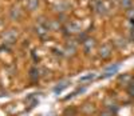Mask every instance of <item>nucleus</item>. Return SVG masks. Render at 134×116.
I'll list each match as a JSON object with an SVG mask.
<instances>
[{"label": "nucleus", "instance_id": "nucleus-19", "mask_svg": "<svg viewBox=\"0 0 134 116\" xmlns=\"http://www.w3.org/2000/svg\"><path fill=\"white\" fill-rule=\"evenodd\" d=\"M131 76L130 75H127V74H125V75H122V76H119V83H124V84H129L130 82H131Z\"/></svg>", "mask_w": 134, "mask_h": 116}, {"label": "nucleus", "instance_id": "nucleus-14", "mask_svg": "<svg viewBox=\"0 0 134 116\" xmlns=\"http://www.w3.org/2000/svg\"><path fill=\"white\" fill-rule=\"evenodd\" d=\"M113 44L115 45L117 48H119V50H124V48H126V45H127V40H126L125 38H122V36H119V38L114 39Z\"/></svg>", "mask_w": 134, "mask_h": 116}, {"label": "nucleus", "instance_id": "nucleus-15", "mask_svg": "<svg viewBox=\"0 0 134 116\" xmlns=\"http://www.w3.org/2000/svg\"><path fill=\"white\" fill-rule=\"evenodd\" d=\"M40 5V0H27V9L30 12H34L36 11Z\"/></svg>", "mask_w": 134, "mask_h": 116}, {"label": "nucleus", "instance_id": "nucleus-17", "mask_svg": "<svg viewBox=\"0 0 134 116\" xmlns=\"http://www.w3.org/2000/svg\"><path fill=\"white\" fill-rule=\"evenodd\" d=\"M119 5L122 9L129 11L130 8H133V0H119Z\"/></svg>", "mask_w": 134, "mask_h": 116}, {"label": "nucleus", "instance_id": "nucleus-9", "mask_svg": "<svg viewBox=\"0 0 134 116\" xmlns=\"http://www.w3.org/2000/svg\"><path fill=\"white\" fill-rule=\"evenodd\" d=\"M76 50H78V43L75 40H69L64 45L63 53L67 55V56H74L76 53Z\"/></svg>", "mask_w": 134, "mask_h": 116}, {"label": "nucleus", "instance_id": "nucleus-4", "mask_svg": "<svg viewBox=\"0 0 134 116\" xmlns=\"http://www.w3.org/2000/svg\"><path fill=\"white\" fill-rule=\"evenodd\" d=\"M111 55H113V45H111L110 43H105V44H102V45L98 48V56H99L102 60L110 59Z\"/></svg>", "mask_w": 134, "mask_h": 116}, {"label": "nucleus", "instance_id": "nucleus-16", "mask_svg": "<svg viewBox=\"0 0 134 116\" xmlns=\"http://www.w3.org/2000/svg\"><path fill=\"white\" fill-rule=\"evenodd\" d=\"M54 9L57 11V12H66L67 9H69V4L66 2H60V3H57L54 5Z\"/></svg>", "mask_w": 134, "mask_h": 116}, {"label": "nucleus", "instance_id": "nucleus-22", "mask_svg": "<svg viewBox=\"0 0 134 116\" xmlns=\"http://www.w3.org/2000/svg\"><path fill=\"white\" fill-rule=\"evenodd\" d=\"M31 99H34V95L28 96V97L26 99V101H28V100H31ZM38 103H39V100H34V103H32V107H35V104H38Z\"/></svg>", "mask_w": 134, "mask_h": 116}, {"label": "nucleus", "instance_id": "nucleus-11", "mask_svg": "<svg viewBox=\"0 0 134 116\" xmlns=\"http://www.w3.org/2000/svg\"><path fill=\"white\" fill-rule=\"evenodd\" d=\"M21 16H23V11H21V8L19 5H12L11 7V9H9V17L11 19L18 21V20L21 19Z\"/></svg>", "mask_w": 134, "mask_h": 116}, {"label": "nucleus", "instance_id": "nucleus-6", "mask_svg": "<svg viewBox=\"0 0 134 116\" xmlns=\"http://www.w3.org/2000/svg\"><path fill=\"white\" fill-rule=\"evenodd\" d=\"M64 31L67 35H72V33H79L82 32V23L79 21H69L64 24Z\"/></svg>", "mask_w": 134, "mask_h": 116}, {"label": "nucleus", "instance_id": "nucleus-20", "mask_svg": "<svg viewBox=\"0 0 134 116\" xmlns=\"http://www.w3.org/2000/svg\"><path fill=\"white\" fill-rule=\"evenodd\" d=\"M126 91H127V94H129L131 97H134V80H131V82L127 84Z\"/></svg>", "mask_w": 134, "mask_h": 116}, {"label": "nucleus", "instance_id": "nucleus-2", "mask_svg": "<svg viewBox=\"0 0 134 116\" xmlns=\"http://www.w3.org/2000/svg\"><path fill=\"white\" fill-rule=\"evenodd\" d=\"M16 40H18V29L15 28H9L2 33V41L5 45H12L16 43Z\"/></svg>", "mask_w": 134, "mask_h": 116}, {"label": "nucleus", "instance_id": "nucleus-18", "mask_svg": "<svg viewBox=\"0 0 134 116\" xmlns=\"http://www.w3.org/2000/svg\"><path fill=\"white\" fill-rule=\"evenodd\" d=\"M78 113V109L75 107H69L63 111V116H76Z\"/></svg>", "mask_w": 134, "mask_h": 116}, {"label": "nucleus", "instance_id": "nucleus-3", "mask_svg": "<svg viewBox=\"0 0 134 116\" xmlns=\"http://www.w3.org/2000/svg\"><path fill=\"white\" fill-rule=\"evenodd\" d=\"M90 7L93 8L94 12H95L97 15H99V16H106L107 12H109L106 4L102 2V0H91Z\"/></svg>", "mask_w": 134, "mask_h": 116}, {"label": "nucleus", "instance_id": "nucleus-10", "mask_svg": "<svg viewBox=\"0 0 134 116\" xmlns=\"http://www.w3.org/2000/svg\"><path fill=\"white\" fill-rule=\"evenodd\" d=\"M40 72H42L40 68H38V67H31L30 68L28 77H30V80H31L32 83H38L39 80H40V77H42V74Z\"/></svg>", "mask_w": 134, "mask_h": 116}, {"label": "nucleus", "instance_id": "nucleus-1", "mask_svg": "<svg viewBox=\"0 0 134 116\" xmlns=\"http://www.w3.org/2000/svg\"><path fill=\"white\" fill-rule=\"evenodd\" d=\"M51 31V20L46 19L44 16L39 17L36 20V24H35V32L38 36L40 38H46L48 32Z\"/></svg>", "mask_w": 134, "mask_h": 116}, {"label": "nucleus", "instance_id": "nucleus-24", "mask_svg": "<svg viewBox=\"0 0 134 116\" xmlns=\"http://www.w3.org/2000/svg\"><path fill=\"white\" fill-rule=\"evenodd\" d=\"M99 116H114V113H111V112H109V111H105V112H102Z\"/></svg>", "mask_w": 134, "mask_h": 116}, {"label": "nucleus", "instance_id": "nucleus-7", "mask_svg": "<svg viewBox=\"0 0 134 116\" xmlns=\"http://www.w3.org/2000/svg\"><path fill=\"white\" fill-rule=\"evenodd\" d=\"M97 79H98V74L97 72H88V74H85L83 76H81L79 79H78V83L82 84V86H88Z\"/></svg>", "mask_w": 134, "mask_h": 116}, {"label": "nucleus", "instance_id": "nucleus-12", "mask_svg": "<svg viewBox=\"0 0 134 116\" xmlns=\"http://www.w3.org/2000/svg\"><path fill=\"white\" fill-rule=\"evenodd\" d=\"M95 45H97V41H95V39H93V38H87V39L82 43V47H83V50H85L86 53L91 52V51L95 48Z\"/></svg>", "mask_w": 134, "mask_h": 116}, {"label": "nucleus", "instance_id": "nucleus-8", "mask_svg": "<svg viewBox=\"0 0 134 116\" xmlns=\"http://www.w3.org/2000/svg\"><path fill=\"white\" fill-rule=\"evenodd\" d=\"M70 84H71V80H69V79H63V80H60V82L57 83V84H55V87L52 88L54 94H55V95H60L64 89H67V88L70 87Z\"/></svg>", "mask_w": 134, "mask_h": 116}, {"label": "nucleus", "instance_id": "nucleus-23", "mask_svg": "<svg viewBox=\"0 0 134 116\" xmlns=\"http://www.w3.org/2000/svg\"><path fill=\"white\" fill-rule=\"evenodd\" d=\"M130 41L131 43H134V27H131V31H130Z\"/></svg>", "mask_w": 134, "mask_h": 116}, {"label": "nucleus", "instance_id": "nucleus-13", "mask_svg": "<svg viewBox=\"0 0 134 116\" xmlns=\"http://www.w3.org/2000/svg\"><path fill=\"white\" fill-rule=\"evenodd\" d=\"M81 112L83 115H91L95 112V106L93 103H85L83 106L81 107Z\"/></svg>", "mask_w": 134, "mask_h": 116}, {"label": "nucleus", "instance_id": "nucleus-5", "mask_svg": "<svg viewBox=\"0 0 134 116\" xmlns=\"http://www.w3.org/2000/svg\"><path fill=\"white\" fill-rule=\"evenodd\" d=\"M119 68H121V64H118V63H114V64L107 65L103 71H102V74H100V79H109V77H111V76H114L115 74H118Z\"/></svg>", "mask_w": 134, "mask_h": 116}, {"label": "nucleus", "instance_id": "nucleus-21", "mask_svg": "<svg viewBox=\"0 0 134 116\" xmlns=\"http://www.w3.org/2000/svg\"><path fill=\"white\" fill-rule=\"evenodd\" d=\"M85 91H86V88H85V87H82V88H81V87H79V88H76V91H74L70 96H67V97H66V100H67V99H71V97H74V96H76L78 94H82V92H85Z\"/></svg>", "mask_w": 134, "mask_h": 116}]
</instances>
